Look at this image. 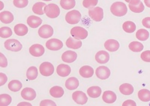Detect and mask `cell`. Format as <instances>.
Here are the masks:
<instances>
[{
  "label": "cell",
  "mask_w": 150,
  "mask_h": 106,
  "mask_svg": "<svg viewBox=\"0 0 150 106\" xmlns=\"http://www.w3.org/2000/svg\"><path fill=\"white\" fill-rule=\"evenodd\" d=\"M126 5L122 2H115L110 7V11L115 16L122 17L126 15L127 13Z\"/></svg>",
  "instance_id": "cell-1"
},
{
  "label": "cell",
  "mask_w": 150,
  "mask_h": 106,
  "mask_svg": "<svg viewBox=\"0 0 150 106\" xmlns=\"http://www.w3.org/2000/svg\"><path fill=\"white\" fill-rule=\"evenodd\" d=\"M44 10L46 13V16L51 18H57L60 13V10L59 6L54 4H50L46 5L44 7Z\"/></svg>",
  "instance_id": "cell-2"
},
{
  "label": "cell",
  "mask_w": 150,
  "mask_h": 106,
  "mask_svg": "<svg viewBox=\"0 0 150 106\" xmlns=\"http://www.w3.org/2000/svg\"><path fill=\"white\" fill-rule=\"evenodd\" d=\"M70 34L75 39H85L88 35L87 30L81 26H75L70 30Z\"/></svg>",
  "instance_id": "cell-3"
},
{
  "label": "cell",
  "mask_w": 150,
  "mask_h": 106,
  "mask_svg": "<svg viewBox=\"0 0 150 106\" xmlns=\"http://www.w3.org/2000/svg\"><path fill=\"white\" fill-rule=\"evenodd\" d=\"M89 15L93 20L99 22L101 21L104 17L103 10L100 7H96L89 10Z\"/></svg>",
  "instance_id": "cell-4"
},
{
  "label": "cell",
  "mask_w": 150,
  "mask_h": 106,
  "mask_svg": "<svg viewBox=\"0 0 150 106\" xmlns=\"http://www.w3.org/2000/svg\"><path fill=\"white\" fill-rule=\"evenodd\" d=\"M4 45L7 50L15 52L20 51L23 48L21 42L16 39L7 40L4 43Z\"/></svg>",
  "instance_id": "cell-5"
},
{
  "label": "cell",
  "mask_w": 150,
  "mask_h": 106,
  "mask_svg": "<svg viewBox=\"0 0 150 106\" xmlns=\"http://www.w3.org/2000/svg\"><path fill=\"white\" fill-rule=\"evenodd\" d=\"M81 13L78 10H72L67 13L65 15V20L68 24L71 25L76 24L81 21Z\"/></svg>",
  "instance_id": "cell-6"
},
{
  "label": "cell",
  "mask_w": 150,
  "mask_h": 106,
  "mask_svg": "<svg viewBox=\"0 0 150 106\" xmlns=\"http://www.w3.org/2000/svg\"><path fill=\"white\" fill-rule=\"evenodd\" d=\"M39 71L42 76L49 77L54 73V67L50 62H44L40 65Z\"/></svg>",
  "instance_id": "cell-7"
},
{
  "label": "cell",
  "mask_w": 150,
  "mask_h": 106,
  "mask_svg": "<svg viewBox=\"0 0 150 106\" xmlns=\"http://www.w3.org/2000/svg\"><path fill=\"white\" fill-rule=\"evenodd\" d=\"M63 47V43L58 39H51L46 41V47L50 50L57 51Z\"/></svg>",
  "instance_id": "cell-8"
},
{
  "label": "cell",
  "mask_w": 150,
  "mask_h": 106,
  "mask_svg": "<svg viewBox=\"0 0 150 106\" xmlns=\"http://www.w3.org/2000/svg\"><path fill=\"white\" fill-rule=\"evenodd\" d=\"M38 34L41 38L47 39L52 36L54 34V30L50 25H44L39 28Z\"/></svg>",
  "instance_id": "cell-9"
},
{
  "label": "cell",
  "mask_w": 150,
  "mask_h": 106,
  "mask_svg": "<svg viewBox=\"0 0 150 106\" xmlns=\"http://www.w3.org/2000/svg\"><path fill=\"white\" fill-rule=\"evenodd\" d=\"M74 101L80 105H85L88 101V97L85 93L82 91H75L72 94Z\"/></svg>",
  "instance_id": "cell-10"
},
{
  "label": "cell",
  "mask_w": 150,
  "mask_h": 106,
  "mask_svg": "<svg viewBox=\"0 0 150 106\" xmlns=\"http://www.w3.org/2000/svg\"><path fill=\"white\" fill-rule=\"evenodd\" d=\"M128 6L131 11L134 13H141L144 11V5L140 0H131Z\"/></svg>",
  "instance_id": "cell-11"
},
{
  "label": "cell",
  "mask_w": 150,
  "mask_h": 106,
  "mask_svg": "<svg viewBox=\"0 0 150 106\" xmlns=\"http://www.w3.org/2000/svg\"><path fill=\"white\" fill-rule=\"evenodd\" d=\"M96 76L99 79L105 80L108 79L110 76V69L105 66H100L97 68L96 71Z\"/></svg>",
  "instance_id": "cell-12"
},
{
  "label": "cell",
  "mask_w": 150,
  "mask_h": 106,
  "mask_svg": "<svg viewBox=\"0 0 150 106\" xmlns=\"http://www.w3.org/2000/svg\"><path fill=\"white\" fill-rule=\"evenodd\" d=\"M29 52L33 57H40L45 53V49L42 45L35 44L30 47Z\"/></svg>",
  "instance_id": "cell-13"
},
{
  "label": "cell",
  "mask_w": 150,
  "mask_h": 106,
  "mask_svg": "<svg viewBox=\"0 0 150 106\" xmlns=\"http://www.w3.org/2000/svg\"><path fill=\"white\" fill-rule=\"evenodd\" d=\"M110 54L108 52L104 50L99 51L96 54L95 59L96 60L99 64H105L110 60Z\"/></svg>",
  "instance_id": "cell-14"
},
{
  "label": "cell",
  "mask_w": 150,
  "mask_h": 106,
  "mask_svg": "<svg viewBox=\"0 0 150 106\" xmlns=\"http://www.w3.org/2000/svg\"><path fill=\"white\" fill-rule=\"evenodd\" d=\"M21 97L24 100H33L36 97V93L34 89L31 88H25L21 91Z\"/></svg>",
  "instance_id": "cell-15"
},
{
  "label": "cell",
  "mask_w": 150,
  "mask_h": 106,
  "mask_svg": "<svg viewBox=\"0 0 150 106\" xmlns=\"http://www.w3.org/2000/svg\"><path fill=\"white\" fill-rule=\"evenodd\" d=\"M77 58V54L74 51L68 50L65 52L62 55V60L67 63L74 62Z\"/></svg>",
  "instance_id": "cell-16"
},
{
  "label": "cell",
  "mask_w": 150,
  "mask_h": 106,
  "mask_svg": "<svg viewBox=\"0 0 150 106\" xmlns=\"http://www.w3.org/2000/svg\"><path fill=\"white\" fill-rule=\"evenodd\" d=\"M104 47L110 52H114L120 48V43L115 39H109L105 42Z\"/></svg>",
  "instance_id": "cell-17"
},
{
  "label": "cell",
  "mask_w": 150,
  "mask_h": 106,
  "mask_svg": "<svg viewBox=\"0 0 150 106\" xmlns=\"http://www.w3.org/2000/svg\"><path fill=\"white\" fill-rule=\"evenodd\" d=\"M102 100L106 103L112 104L115 102L117 100V95L114 92L107 90L105 91L103 94Z\"/></svg>",
  "instance_id": "cell-18"
},
{
  "label": "cell",
  "mask_w": 150,
  "mask_h": 106,
  "mask_svg": "<svg viewBox=\"0 0 150 106\" xmlns=\"http://www.w3.org/2000/svg\"><path fill=\"white\" fill-rule=\"evenodd\" d=\"M57 72L60 77H68L71 73V68L68 65L61 64L57 66Z\"/></svg>",
  "instance_id": "cell-19"
},
{
  "label": "cell",
  "mask_w": 150,
  "mask_h": 106,
  "mask_svg": "<svg viewBox=\"0 0 150 106\" xmlns=\"http://www.w3.org/2000/svg\"><path fill=\"white\" fill-rule=\"evenodd\" d=\"M42 20L40 18L36 16H30L27 19V23L31 28L35 29L40 26Z\"/></svg>",
  "instance_id": "cell-20"
},
{
  "label": "cell",
  "mask_w": 150,
  "mask_h": 106,
  "mask_svg": "<svg viewBox=\"0 0 150 106\" xmlns=\"http://www.w3.org/2000/svg\"><path fill=\"white\" fill-rule=\"evenodd\" d=\"M79 74L83 78H89L93 76L94 69L92 66L89 65H84L80 69Z\"/></svg>",
  "instance_id": "cell-21"
},
{
  "label": "cell",
  "mask_w": 150,
  "mask_h": 106,
  "mask_svg": "<svg viewBox=\"0 0 150 106\" xmlns=\"http://www.w3.org/2000/svg\"><path fill=\"white\" fill-rule=\"evenodd\" d=\"M13 15L10 11H5L0 13V20L3 24H10L13 21Z\"/></svg>",
  "instance_id": "cell-22"
},
{
  "label": "cell",
  "mask_w": 150,
  "mask_h": 106,
  "mask_svg": "<svg viewBox=\"0 0 150 106\" xmlns=\"http://www.w3.org/2000/svg\"><path fill=\"white\" fill-rule=\"evenodd\" d=\"M79 83L78 79L75 77H70L65 82V87L70 90H75L79 86Z\"/></svg>",
  "instance_id": "cell-23"
},
{
  "label": "cell",
  "mask_w": 150,
  "mask_h": 106,
  "mask_svg": "<svg viewBox=\"0 0 150 106\" xmlns=\"http://www.w3.org/2000/svg\"><path fill=\"white\" fill-rule=\"evenodd\" d=\"M66 45L67 47L73 49H78L81 48L82 46V42L78 40V39L75 40L71 37H69L66 41Z\"/></svg>",
  "instance_id": "cell-24"
},
{
  "label": "cell",
  "mask_w": 150,
  "mask_h": 106,
  "mask_svg": "<svg viewBox=\"0 0 150 106\" xmlns=\"http://www.w3.org/2000/svg\"><path fill=\"white\" fill-rule=\"evenodd\" d=\"M102 93V89L98 86L91 87L87 89V94L93 98L99 97Z\"/></svg>",
  "instance_id": "cell-25"
},
{
  "label": "cell",
  "mask_w": 150,
  "mask_h": 106,
  "mask_svg": "<svg viewBox=\"0 0 150 106\" xmlns=\"http://www.w3.org/2000/svg\"><path fill=\"white\" fill-rule=\"evenodd\" d=\"M14 31L17 35L23 36L28 34V28L25 24H17L14 27Z\"/></svg>",
  "instance_id": "cell-26"
},
{
  "label": "cell",
  "mask_w": 150,
  "mask_h": 106,
  "mask_svg": "<svg viewBox=\"0 0 150 106\" xmlns=\"http://www.w3.org/2000/svg\"><path fill=\"white\" fill-rule=\"evenodd\" d=\"M120 91L123 95H129L133 93L134 88L131 84L123 83L120 87Z\"/></svg>",
  "instance_id": "cell-27"
},
{
  "label": "cell",
  "mask_w": 150,
  "mask_h": 106,
  "mask_svg": "<svg viewBox=\"0 0 150 106\" xmlns=\"http://www.w3.org/2000/svg\"><path fill=\"white\" fill-rule=\"evenodd\" d=\"M50 94L54 98H60L64 94V90L61 87L54 86L50 89Z\"/></svg>",
  "instance_id": "cell-28"
},
{
  "label": "cell",
  "mask_w": 150,
  "mask_h": 106,
  "mask_svg": "<svg viewBox=\"0 0 150 106\" xmlns=\"http://www.w3.org/2000/svg\"><path fill=\"white\" fill-rule=\"evenodd\" d=\"M123 30L127 33H132L136 29V25L132 21H127L122 25Z\"/></svg>",
  "instance_id": "cell-29"
},
{
  "label": "cell",
  "mask_w": 150,
  "mask_h": 106,
  "mask_svg": "<svg viewBox=\"0 0 150 106\" xmlns=\"http://www.w3.org/2000/svg\"><path fill=\"white\" fill-rule=\"evenodd\" d=\"M138 97L139 99L142 102H149L150 101V91L146 89H142L139 91Z\"/></svg>",
  "instance_id": "cell-30"
},
{
  "label": "cell",
  "mask_w": 150,
  "mask_h": 106,
  "mask_svg": "<svg viewBox=\"0 0 150 106\" xmlns=\"http://www.w3.org/2000/svg\"><path fill=\"white\" fill-rule=\"evenodd\" d=\"M136 38L140 41H146L149 39L150 34L147 30L144 29H141L139 30L136 32Z\"/></svg>",
  "instance_id": "cell-31"
},
{
  "label": "cell",
  "mask_w": 150,
  "mask_h": 106,
  "mask_svg": "<svg viewBox=\"0 0 150 106\" xmlns=\"http://www.w3.org/2000/svg\"><path fill=\"white\" fill-rule=\"evenodd\" d=\"M23 85L18 80H12L8 84V89L12 92H18L22 88Z\"/></svg>",
  "instance_id": "cell-32"
},
{
  "label": "cell",
  "mask_w": 150,
  "mask_h": 106,
  "mask_svg": "<svg viewBox=\"0 0 150 106\" xmlns=\"http://www.w3.org/2000/svg\"><path fill=\"white\" fill-rule=\"evenodd\" d=\"M38 76V71L36 66H31L26 72V77L29 80H35Z\"/></svg>",
  "instance_id": "cell-33"
},
{
  "label": "cell",
  "mask_w": 150,
  "mask_h": 106,
  "mask_svg": "<svg viewBox=\"0 0 150 106\" xmlns=\"http://www.w3.org/2000/svg\"><path fill=\"white\" fill-rule=\"evenodd\" d=\"M46 5V4L44 2H37L35 4L33 7V11L36 15H42L45 13L44 10L42 9V8Z\"/></svg>",
  "instance_id": "cell-34"
},
{
  "label": "cell",
  "mask_w": 150,
  "mask_h": 106,
  "mask_svg": "<svg viewBox=\"0 0 150 106\" xmlns=\"http://www.w3.org/2000/svg\"><path fill=\"white\" fill-rule=\"evenodd\" d=\"M129 49L133 52H140L144 49V45L138 41H132L129 44Z\"/></svg>",
  "instance_id": "cell-35"
},
{
  "label": "cell",
  "mask_w": 150,
  "mask_h": 106,
  "mask_svg": "<svg viewBox=\"0 0 150 106\" xmlns=\"http://www.w3.org/2000/svg\"><path fill=\"white\" fill-rule=\"evenodd\" d=\"M75 0H60V4L61 7L67 10L73 8L75 6Z\"/></svg>",
  "instance_id": "cell-36"
},
{
  "label": "cell",
  "mask_w": 150,
  "mask_h": 106,
  "mask_svg": "<svg viewBox=\"0 0 150 106\" xmlns=\"http://www.w3.org/2000/svg\"><path fill=\"white\" fill-rule=\"evenodd\" d=\"M11 97L8 94H2L0 95V105L1 106H7L11 103Z\"/></svg>",
  "instance_id": "cell-37"
},
{
  "label": "cell",
  "mask_w": 150,
  "mask_h": 106,
  "mask_svg": "<svg viewBox=\"0 0 150 106\" xmlns=\"http://www.w3.org/2000/svg\"><path fill=\"white\" fill-rule=\"evenodd\" d=\"M12 35V31L11 28L8 27H2L0 29V36L2 38H8Z\"/></svg>",
  "instance_id": "cell-38"
},
{
  "label": "cell",
  "mask_w": 150,
  "mask_h": 106,
  "mask_svg": "<svg viewBox=\"0 0 150 106\" xmlns=\"http://www.w3.org/2000/svg\"><path fill=\"white\" fill-rule=\"evenodd\" d=\"M98 0H83V6L87 8H92L98 4Z\"/></svg>",
  "instance_id": "cell-39"
},
{
  "label": "cell",
  "mask_w": 150,
  "mask_h": 106,
  "mask_svg": "<svg viewBox=\"0 0 150 106\" xmlns=\"http://www.w3.org/2000/svg\"><path fill=\"white\" fill-rule=\"evenodd\" d=\"M28 0H13L14 6L20 8H23L26 7L28 6Z\"/></svg>",
  "instance_id": "cell-40"
},
{
  "label": "cell",
  "mask_w": 150,
  "mask_h": 106,
  "mask_svg": "<svg viewBox=\"0 0 150 106\" xmlns=\"http://www.w3.org/2000/svg\"><path fill=\"white\" fill-rule=\"evenodd\" d=\"M141 59L145 62L150 63V50H146L141 54Z\"/></svg>",
  "instance_id": "cell-41"
},
{
  "label": "cell",
  "mask_w": 150,
  "mask_h": 106,
  "mask_svg": "<svg viewBox=\"0 0 150 106\" xmlns=\"http://www.w3.org/2000/svg\"><path fill=\"white\" fill-rule=\"evenodd\" d=\"M0 66L1 68H6L8 64L7 60L5 56L2 54L0 53Z\"/></svg>",
  "instance_id": "cell-42"
},
{
  "label": "cell",
  "mask_w": 150,
  "mask_h": 106,
  "mask_svg": "<svg viewBox=\"0 0 150 106\" xmlns=\"http://www.w3.org/2000/svg\"><path fill=\"white\" fill-rule=\"evenodd\" d=\"M40 106H56L57 105L52 100H42L40 103Z\"/></svg>",
  "instance_id": "cell-43"
},
{
  "label": "cell",
  "mask_w": 150,
  "mask_h": 106,
  "mask_svg": "<svg viewBox=\"0 0 150 106\" xmlns=\"http://www.w3.org/2000/svg\"><path fill=\"white\" fill-rule=\"evenodd\" d=\"M7 77L5 74L3 73H0V86H2L7 81Z\"/></svg>",
  "instance_id": "cell-44"
},
{
  "label": "cell",
  "mask_w": 150,
  "mask_h": 106,
  "mask_svg": "<svg viewBox=\"0 0 150 106\" xmlns=\"http://www.w3.org/2000/svg\"><path fill=\"white\" fill-rule=\"evenodd\" d=\"M142 24L144 28L150 29V17L145 18L142 20Z\"/></svg>",
  "instance_id": "cell-45"
},
{
  "label": "cell",
  "mask_w": 150,
  "mask_h": 106,
  "mask_svg": "<svg viewBox=\"0 0 150 106\" xmlns=\"http://www.w3.org/2000/svg\"><path fill=\"white\" fill-rule=\"evenodd\" d=\"M136 106L137 105L136 103V102L134 100H126L125 101L123 104H122V106Z\"/></svg>",
  "instance_id": "cell-46"
},
{
  "label": "cell",
  "mask_w": 150,
  "mask_h": 106,
  "mask_svg": "<svg viewBox=\"0 0 150 106\" xmlns=\"http://www.w3.org/2000/svg\"><path fill=\"white\" fill-rule=\"evenodd\" d=\"M18 106H31L32 105L30 103H28V102H21L19 104H18Z\"/></svg>",
  "instance_id": "cell-47"
},
{
  "label": "cell",
  "mask_w": 150,
  "mask_h": 106,
  "mask_svg": "<svg viewBox=\"0 0 150 106\" xmlns=\"http://www.w3.org/2000/svg\"><path fill=\"white\" fill-rule=\"evenodd\" d=\"M144 2L146 6L150 8V0H144Z\"/></svg>",
  "instance_id": "cell-48"
},
{
  "label": "cell",
  "mask_w": 150,
  "mask_h": 106,
  "mask_svg": "<svg viewBox=\"0 0 150 106\" xmlns=\"http://www.w3.org/2000/svg\"><path fill=\"white\" fill-rule=\"evenodd\" d=\"M1 10H2V9H3V8H4V4L2 2H1Z\"/></svg>",
  "instance_id": "cell-49"
},
{
  "label": "cell",
  "mask_w": 150,
  "mask_h": 106,
  "mask_svg": "<svg viewBox=\"0 0 150 106\" xmlns=\"http://www.w3.org/2000/svg\"><path fill=\"white\" fill-rule=\"evenodd\" d=\"M126 2H129L131 0H125Z\"/></svg>",
  "instance_id": "cell-50"
},
{
  "label": "cell",
  "mask_w": 150,
  "mask_h": 106,
  "mask_svg": "<svg viewBox=\"0 0 150 106\" xmlns=\"http://www.w3.org/2000/svg\"><path fill=\"white\" fill-rule=\"evenodd\" d=\"M42 1H50L52 0H42Z\"/></svg>",
  "instance_id": "cell-51"
}]
</instances>
